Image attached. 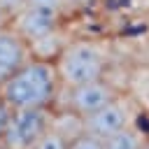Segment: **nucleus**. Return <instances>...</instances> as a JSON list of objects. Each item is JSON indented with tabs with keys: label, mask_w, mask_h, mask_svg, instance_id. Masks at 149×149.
I'll use <instances>...</instances> for the list:
<instances>
[{
	"label": "nucleus",
	"mask_w": 149,
	"mask_h": 149,
	"mask_svg": "<svg viewBox=\"0 0 149 149\" xmlns=\"http://www.w3.org/2000/svg\"><path fill=\"white\" fill-rule=\"evenodd\" d=\"M58 91L56 65L44 58H30L0 86V95L12 109H49Z\"/></svg>",
	"instance_id": "nucleus-1"
},
{
	"label": "nucleus",
	"mask_w": 149,
	"mask_h": 149,
	"mask_svg": "<svg viewBox=\"0 0 149 149\" xmlns=\"http://www.w3.org/2000/svg\"><path fill=\"white\" fill-rule=\"evenodd\" d=\"M54 65L61 86L68 88V86L102 79L107 70V54L95 42L72 40L61 47V51L54 58Z\"/></svg>",
	"instance_id": "nucleus-2"
},
{
	"label": "nucleus",
	"mask_w": 149,
	"mask_h": 149,
	"mask_svg": "<svg viewBox=\"0 0 149 149\" xmlns=\"http://www.w3.org/2000/svg\"><path fill=\"white\" fill-rule=\"evenodd\" d=\"M49 109H12L9 123L0 137L2 149H33L49 130Z\"/></svg>",
	"instance_id": "nucleus-3"
},
{
	"label": "nucleus",
	"mask_w": 149,
	"mask_h": 149,
	"mask_svg": "<svg viewBox=\"0 0 149 149\" xmlns=\"http://www.w3.org/2000/svg\"><path fill=\"white\" fill-rule=\"evenodd\" d=\"M114 98H119V91L102 79L95 81H86V84H77V86H68L65 88V109L86 116L95 109H100L102 105L112 102Z\"/></svg>",
	"instance_id": "nucleus-4"
},
{
	"label": "nucleus",
	"mask_w": 149,
	"mask_h": 149,
	"mask_svg": "<svg viewBox=\"0 0 149 149\" xmlns=\"http://www.w3.org/2000/svg\"><path fill=\"white\" fill-rule=\"evenodd\" d=\"M81 126H84L86 135L105 140V137L119 133L121 128L130 126V112H128V107H126V102L121 98H114L112 102L102 105L100 109L81 116Z\"/></svg>",
	"instance_id": "nucleus-5"
},
{
	"label": "nucleus",
	"mask_w": 149,
	"mask_h": 149,
	"mask_svg": "<svg viewBox=\"0 0 149 149\" xmlns=\"http://www.w3.org/2000/svg\"><path fill=\"white\" fill-rule=\"evenodd\" d=\"M9 26L30 44L35 40H42V37L56 33L61 26V14L37 9V7H23L21 12H16L9 19Z\"/></svg>",
	"instance_id": "nucleus-6"
},
{
	"label": "nucleus",
	"mask_w": 149,
	"mask_h": 149,
	"mask_svg": "<svg viewBox=\"0 0 149 149\" xmlns=\"http://www.w3.org/2000/svg\"><path fill=\"white\" fill-rule=\"evenodd\" d=\"M30 56V47L28 42L7 23L5 28H0V86L23 65L28 63Z\"/></svg>",
	"instance_id": "nucleus-7"
},
{
	"label": "nucleus",
	"mask_w": 149,
	"mask_h": 149,
	"mask_svg": "<svg viewBox=\"0 0 149 149\" xmlns=\"http://www.w3.org/2000/svg\"><path fill=\"white\" fill-rule=\"evenodd\" d=\"M144 142H147V140L142 137V133H140L137 128L126 126V128H121L119 133L105 137V140H102V147H105V149H144Z\"/></svg>",
	"instance_id": "nucleus-8"
},
{
	"label": "nucleus",
	"mask_w": 149,
	"mask_h": 149,
	"mask_svg": "<svg viewBox=\"0 0 149 149\" xmlns=\"http://www.w3.org/2000/svg\"><path fill=\"white\" fill-rule=\"evenodd\" d=\"M49 128H54L58 135H63L68 142H72L77 135H81L84 133V126H81V116L79 114H74V112H70V109H65L63 114H58V119H54L51 116V126Z\"/></svg>",
	"instance_id": "nucleus-9"
},
{
	"label": "nucleus",
	"mask_w": 149,
	"mask_h": 149,
	"mask_svg": "<svg viewBox=\"0 0 149 149\" xmlns=\"http://www.w3.org/2000/svg\"><path fill=\"white\" fill-rule=\"evenodd\" d=\"M68 144H70V142H68L63 135H58L54 128H49L33 149H68Z\"/></svg>",
	"instance_id": "nucleus-10"
},
{
	"label": "nucleus",
	"mask_w": 149,
	"mask_h": 149,
	"mask_svg": "<svg viewBox=\"0 0 149 149\" xmlns=\"http://www.w3.org/2000/svg\"><path fill=\"white\" fill-rule=\"evenodd\" d=\"M23 7H37V9H47V12L63 16V12L68 9V2L65 0H26Z\"/></svg>",
	"instance_id": "nucleus-11"
},
{
	"label": "nucleus",
	"mask_w": 149,
	"mask_h": 149,
	"mask_svg": "<svg viewBox=\"0 0 149 149\" xmlns=\"http://www.w3.org/2000/svg\"><path fill=\"white\" fill-rule=\"evenodd\" d=\"M68 149H105V147H102V140L81 133V135H77V137L68 144Z\"/></svg>",
	"instance_id": "nucleus-12"
},
{
	"label": "nucleus",
	"mask_w": 149,
	"mask_h": 149,
	"mask_svg": "<svg viewBox=\"0 0 149 149\" xmlns=\"http://www.w3.org/2000/svg\"><path fill=\"white\" fill-rule=\"evenodd\" d=\"M23 5H26V0H0V12H2L7 19H12L16 12L23 9Z\"/></svg>",
	"instance_id": "nucleus-13"
},
{
	"label": "nucleus",
	"mask_w": 149,
	"mask_h": 149,
	"mask_svg": "<svg viewBox=\"0 0 149 149\" xmlns=\"http://www.w3.org/2000/svg\"><path fill=\"white\" fill-rule=\"evenodd\" d=\"M9 116H12V107H9L7 100L0 95V137H2L5 128H7V123H9Z\"/></svg>",
	"instance_id": "nucleus-14"
},
{
	"label": "nucleus",
	"mask_w": 149,
	"mask_h": 149,
	"mask_svg": "<svg viewBox=\"0 0 149 149\" xmlns=\"http://www.w3.org/2000/svg\"><path fill=\"white\" fill-rule=\"evenodd\" d=\"M68 2V7H86V5H91L93 0H65Z\"/></svg>",
	"instance_id": "nucleus-15"
},
{
	"label": "nucleus",
	"mask_w": 149,
	"mask_h": 149,
	"mask_svg": "<svg viewBox=\"0 0 149 149\" xmlns=\"http://www.w3.org/2000/svg\"><path fill=\"white\" fill-rule=\"evenodd\" d=\"M7 23H9V19H7V16H5V14H2V12H0V28H5V26H7Z\"/></svg>",
	"instance_id": "nucleus-16"
},
{
	"label": "nucleus",
	"mask_w": 149,
	"mask_h": 149,
	"mask_svg": "<svg viewBox=\"0 0 149 149\" xmlns=\"http://www.w3.org/2000/svg\"><path fill=\"white\" fill-rule=\"evenodd\" d=\"M144 149H149V142H144Z\"/></svg>",
	"instance_id": "nucleus-17"
}]
</instances>
